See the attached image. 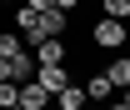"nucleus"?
<instances>
[{"label":"nucleus","instance_id":"4468645a","mask_svg":"<svg viewBox=\"0 0 130 110\" xmlns=\"http://www.w3.org/2000/svg\"><path fill=\"white\" fill-rule=\"evenodd\" d=\"M120 55H130V40H125V50H120Z\"/></svg>","mask_w":130,"mask_h":110},{"label":"nucleus","instance_id":"1a4fd4ad","mask_svg":"<svg viewBox=\"0 0 130 110\" xmlns=\"http://www.w3.org/2000/svg\"><path fill=\"white\" fill-rule=\"evenodd\" d=\"M10 105H20V85L15 80H0V110H10Z\"/></svg>","mask_w":130,"mask_h":110},{"label":"nucleus","instance_id":"39448f33","mask_svg":"<svg viewBox=\"0 0 130 110\" xmlns=\"http://www.w3.org/2000/svg\"><path fill=\"white\" fill-rule=\"evenodd\" d=\"M85 95H90V100H105V105H110V100H115L120 90H115V85H110V75L100 70V75H90V80H85Z\"/></svg>","mask_w":130,"mask_h":110},{"label":"nucleus","instance_id":"20e7f679","mask_svg":"<svg viewBox=\"0 0 130 110\" xmlns=\"http://www.w3.org/2000/svg\"><path fill=\"white\" fill-rule=\"evenodd\" d=\"M50 100H55V95H50L45 85H35V80H25V85H20V105H25V110H45Z\"/></svg>","mask_w":130,"mask_h":110},{"label":"nucleus","instance_id":"9d476101","mask_svg":"<svg viewBox=\"0 0 130 110\" xmlns=\"http://www.w3.org/2000/svg\"><path fill=\"white\" fill-rule=\"evenodd\" d=\"M100 15H110V20H125L130 15V0H105V10Z\"/></svg>","mask_w":130,"mask_h":110},{"label":"nucleus","instance_id":"f8f14e48","mask_svg":"<svg viewBox=\"0 0 130 110\" xmlns=\"http://www.w3.org/2000/svg\"><path fill=\"white\" fill-rule=\"evenodd\" d=\"M75 5H80V0H55V10H75Z\"/></svg>","mask_w":130,"mask_h":110},{"label":"nucleus","instance_id":"423d86ee","mask_svg":"<svg viewBox=\"0 0 130 110\" xmlns=\"http://www.w3.org/2000/svg\"><path fill=\"white\" fill-rule=\"evenodd\" d=\"M90 105V95H85V85H65L60 95H55V110H85Z\"/></svg>","mask_w":130,"mask_h":110},{"label":"nucleus","instance_id":"7ed1b4c3","mask_svg":"<svg viewBox=\"0 0 130 110\" xmlns=\"http://www.w3.org/2000/svg\"><path fill=\"white\" fill-rule=\"evenodd\" d=\"M70 60V45H65L60 35H55V40H40V45H35V65H65Z\"/></svg>","mask_w":130,"mask_h":110},{"label":"nucleus","instance_id":"0eeeda50","mask_svg":"<svg viewBox=\"0 0 130 110\" xmlns=\"http://www.w3.org/2000/svg\"><path fill=\"white\" fill-rule=\"evenodd\" d=\"M105 75H110L115 90H130V55H115V60L105 65Z\"/></svg>","mask_w":130,"mask_h":110},{"label":"nucleus","instance_id":"6e6552de","mask_svg":"<svg viewBox=\"0 0 130 110\" xmlns=\"http://www.w3.org/2000/svg\"><path fill=\"white\" fill-rule=\"evenodd\" d=\"M40 35H45V40L65 35V10H55V5H50V10H40Z\"/></svg>","mask_w":130,"mask_h":110},{"label":"nucleus","instance_id":"9b49d317","mask_svg":"<svg viewBox=\"0 0 130 110\" xmlns=\"http://www.w3.org/2000/svg\"><path fill=\"white\" fill-rule=\"evenodd\" d=\"M25 5H30L35 15H40V10H50V5H55V0H25Z\"/></svg>","mask_w":130,"mask_h":110},{"label":"nucleus","instance_id":"f03ea898","mask_svg":"<svg viewBox=\"0 0 130 110\" xmlns=\"http://www.w3.org/2000/svg\"><path fill=\"white\" fill-rule=\"evenodd\" d=\"M35 85H45L50 95H60L65 85H70V70H65V65H35Z\"/></svg>","mask_w":130,"mask_h":110},{"label":"nucleus","instance_id":"f257e3e1","mask_svg":"<svg viewBox=\"0 0 130 110\" xmlns=\"http://www.w3.org/2000/svg\"><path fill=\"white\" fill-rule=\"evenodd\" d=\"M90 40H95L100 50H125L130 30H125V20H110V15H100L95 25H90Z\"/></svg>","mask_w":130,"mask_h":110},{"label":"nucleus","instance_id":"ddd939ff","mask_svg":"<svg viewBox=\"0 0 130 110\" xmlns=\"http://www.w3.org/2000/svg\"><path fill=\"white\" fill-rule=\"evenodd\" d=\"M105 110H130V105H125V100H120V95H115V100H110V105H105Z\"/></svg>","mask_w":130,"mask_h":110}]
</instances>
